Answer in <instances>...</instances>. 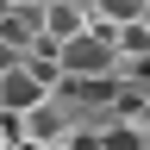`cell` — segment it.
<instances>
[{
	"instance_id": "3",
	"label": "cell",
	"mask_w": 150,
	"mask_h": 150,
	"mask_svg": "<svg viewBox=\"0 0 150 150\" xmlns=\"http://www.w3.org/2000/svg\"><path fill=\"white\" fill-rule=\"evenodd\" d=\"M88 25H94L88 0H50V6H38V31H44L50 44H63V38H75V31H88Z\"/></svg>"
},
{
	"instance_id": "2",
	"label": "cell",
	"mask_w": 150,
	"mask_h": 150,
	"mask_svg": "<svg viewBox=\"0 0 150 150\" xmlns=\"http://www.w3.org/2000/svg\"><path fill=\"white\" fill-rule=\"evenodd\" d=\"M56 56H63V81H106L112 75V31L88 25L56 44Z\"/></svg>"
},
{
	"instance_id": "8",
	"label": "cell",
	"mask_w": 150,
	"mask_h": 150,
	"mask_svg": "<svg viewBox=\"0 0 150 150\" xmlns=\"http://www.w3.org/2000/svg\"><path fill=\"white\" fill-rule=\"evenodd\" d=\"M6 144H19V119H6V112H0V150Z\"/></svg>"
},
{
	"instance_id": "7",
	"label": "cell",
	"mask_w": 150,
	"mask_h": 150,
	"mask_svg": "<svg viewBox=\"0 0 150 150\" xmlns=\"http://www.w3.org/2000/svg\"><path fill=\"white\" fill-rule=\"evenodd\" d=\"M19 56H25V50H19V44H6V38H0V75H6V69H19Z\"/></svg>"
},
{
	"instance_id": "1",
	"label": "cell",
	"mask_w": 150,
	"mask_h": 150,
	"mask_svg": "<svg viewBox=\"0 0 150 150\" xmlns=\"http://www.w3.org/2000/svg\"><path fill=\"white\" fill-rule=\"evenodd\" d=\"M19 138H25V144H38V150H63V144L75 138V106L63 100V88H50L38 106H25V112H19Z\"/></svg>"
},
{
	"instance_id": "11",
	"label": "cell",
	"mask_w": 150,
	"mask_h": 150,
	"mask_svg": "<svg viewBox=\"0 0 150 150\" xmlns=\"http://www.w3.org/2000/svg\"><path fill=\"white\" fill-rule=\"evenodd\" d=\"M0 6H6V0H0Z\"/></svg>"
},
{
	"instance_id": "9",
	"label": "cell",
	"mask_w": 150,
	"mask_h": 150,
	"mask_svg": "<svg viewBox=\"0 0 150 150\" xmlns=\"http://www.w3.org/2000/svg\"><path fill=\"white\" fill-rule=\"evenodd\" d=\"M25 6H50V0H25Z\"/></svg>"
},
{
	"instance_id": "10",
	"label": "cell",
	"mask_w": 150,
	"mask_h": 150,
	"mask_svg": "<svg viewBox=\"0 0 150 150\" xmlns=\"http://www.w3.org/2000/svg\"><path fill=\"white\" fill-rule=\"evenodd\" d=\"M144 19H150V0H144Z\"/></svg>"
},
{
	"instance_id": "12",
	"label": "cell",
	"mask_w": 150,
	"mask_h": 150,
	"mask_svg": "<svg viewBox=\"0 0 150 150\" xmlns=\"http://www.w3.org/2000/svg\"><path fill=\"white\" fill-rule=\"evenodd\" d=\"M6 150H13V144H6Z\"/></svg>"
},
{
	"instance_id": "6",
	"label": "cell",
	"mask_w": 150,
	"mask_h": 150,
	"mask_svg": "<svg viewBox=\"0 0 150 150\" xmlns=\"http://www.w3.org/2000/svg\"><path fill=\"white\" fill-rule=\"evenodd\" d=\"M88 13H94L100 31H119V25H131V19H144V0H88Z\"/></svg>"
},
{
	"instance_id": "4",
	"label": "cell",
	"mask_w": 150,
	"mask_h": 150,
	"mask_svg": "<svg viewBox=\"0 0 150 150\" xmlns=\"http://www.w3.org/2000/svg\"><path fill=\"white\" fill-rule=\"evenodd\" d=\"M44 94H50V88L38 81V75H31L25 63L0 75V112H6V119H19V112H25V106H38V100H44Z\"/></svg>"
},
{
	"instance_id": "5",
	"label": "cell",
	"mask_w": 150,
	"mask_h": 150,
	"mask_svg": "<svg viewBox=\"0 0 150 150\" xmlns=\"http://www.w3.org/2000/svg\"><path fill=\"white\" fill-rule=\"evenodd\" d=\"M0 38H6V44H19V50H25L31 38H44V31H38V6L6 0V6H0Z\"/></svg>"
}]
</instances>
